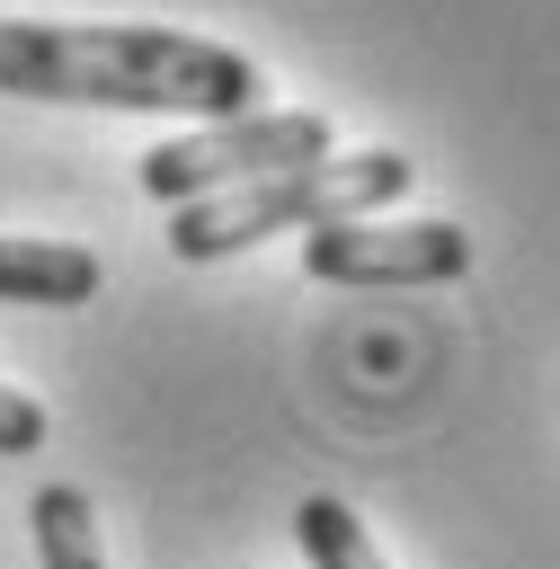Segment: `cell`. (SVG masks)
Segmentation results:
<instances>
[{
  "label": "cell",
  "mask_w": 560,
  "mask_h": 569,
  "mask_svg": "<svg viewBox=\"0 0 560 569\" xmlns=\"http://www.w3.org/2000/svg\"><path fill=\"white\" fill-rule=\"evenodd\" d=\"M98 293V258L80 240H0V302H44L71 311Z\"/></svg>",
  "instance_id": "obj_5"
},
{
  "label": "cell",
  "mask_w": 560,
  "mask_h": 569,
  "mask_svg": "<svg viewBox=\"0 0 560 569\" xmlns=\"http://www.w3.org/2000/svg\"><path fill=\"white\" fill-rule=\"evenodd\" d=\"M0 89L9 98H62V107H151V116L231 124L258 107V62L231 44H204V36H169V27L0 18Z\"/></svg>",
  "instance_id": "obj_1"
},
{
  "label": "cell",
  "mask_w": 560,
  "mask_h": 569,
  "mask_svg": "<svg viewBox=\"0 0 560 569\" xmlns=\"http://www.w3.org/2000/svg\"><path fill=\"white\" fill-rule=\"evenodd\" d=\"M409 160L400 151H356V160H311V169H276V178H249V187H222V196H196L169 213V249L178 258H231V249H258L267 231H329V222H364L382 213L391 196H409Z\"/></svg>",
  "instance_id": "obj_2"
},
{
  "label": "cell",
  "mask_w": 560,
  "mask_h": 569,
  "mask_svg": "<svg viewBox=\"0 0 560 569\" xmlns=\"http://www.w3.org/2000/svg\"><path fill=\"white\" fill-rule=\"evenodd\" d=\"M471 267V231L453 222H329L302 231V276L320 284H453Z\"/></svg>",
  "instance_id": "obj_4"
},
{
  "label": "cell",
  "mask_w": 560,
  "mask_h": 569,
  "mask_svg": "<svg viewBox=\"0 0 560 569\" xmlns=\"http://www.w3.org/2000/svg\"><path fill=\"white\" fill-rule=\"evenodd\" d=\"M293 542L311 551V569H391L347 498H302V507H293Z\"/></svg>",
  "instance_id": "obj_7"
},
{
  "label": "cell",
  "mask_w": 560,
  "mask_h": 569,
  "mask_svg": "<svg viewBox=\"0 0 560 569\" xmlns=\"http://www.w3.org/2000/svg\"><path fill=\"white\" fill-rule=\"evenodd\" d=\"M44 445V400L0 382V453H36Z\"/></svg>",
  "instance_id": "obj_8"
},
{
  "label": "cell",
  "mask_w": 560,
  "mask_h": 569,
  "mask_svg": "<svg viewBox=\"0 0 560 569\" xmlns=\"http://www.w3.org/2000/svg\"><path fill=\"white\" fill-rule=\"evenodd\" d=\"M311 160H329V116L249 107L231 124H196V133L142 151V196H160L178 213L196 196H222V187H249V178H276V169H311Z\"/></svg>",
  "instance_id": "obj_3"
},
{
  "label": "cell",
  "mask_w": 560,
  "mask_h": 569,
  "mask_svg": "<svg viewBox=\"0 0 560 569\" xmlns=\"http://www.w3.org/2000/svg\"><path fill=\"white\" fill-rule=\"evenodd\" d=\"M36 560L44 569H107V551H98V516H89V498L71 489V480H53V489H36Z\"/></svg>",
  "instance_id": "obj_6"
}]
</instances>
